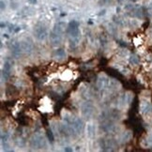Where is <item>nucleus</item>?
I'll return each mask as SVG.
<instances>
[{"label": "nucleus", "instance_id": "23", "mask_svg": "<svg viewBox=\"0 0 152 152\" xmlns=\"http://www.w3.org/2000/svg\"><path fill=\"white\" fill-rule=\"evenodd\" d=\"M103 14H105V10L101 11V13H100V15H103Z\"/></svg>", "mask_w": 152, "mask_h": 152}, {"label": "nucleus", "instance_id": "20", "mask_svg": "<svg viewBox=\"0 0 152 152\" xmlns=\"http://www.w3.org/2000/svg\"><path fill=\"white\" fill-rule=\"evenodd\" d=\"M0 4H1V10L3 11L4 10H5L6 5H5V4H4V1H2V0H1V2H0Z\"/></svg>", "mask_w": 152, "mask_h": 152}, {"label": "nucleus", "instance_id": "11", "mask_svg": "<svg viewBox=\"0 0 152 152\" xmlns=\"http://www.w3.org/2000/svg\"><path fill=\"white\" fill-rule=\"evenodd\" d=\"M65 26H66L65 23L59 22V23H58V24L55 25V27H54V29H53V31L58 33V34H62L64 29H65Z\"/></svg>", "mask_w": 152, "mask_h": 152}, {"label": "nucleus", "instance_id": "17", "mask_svg": "<svg viewBox=\"0 0 152 152\" xmlns=\"http://www.w3.org/2000/svg\"><path fill=\"white\" fill-rule=\"evenodd\" d=\"M131 132H126V134H124V139H126L125 141H129V140L131 139Z\"/></svg>", "mask_w": 152, "mask_h": 152}, {"label": "nucleus", "instance_id": "12", "mask_svg": "<svg viewBox=\"0 0 152 152\" xmlns=\"http://www.w3.org/2000/svg\"><path fill=\"white\" fill-rule=\"evenodd\" d=\"M86 131H87V136L90 138H92L95 136V132H96V129L93 126L92 124H88L86 128Z\"/></svg>", "mask_w": 152, "mask_h": 152}, {"label": "nucleus", "instance_id": "3", "mask_svg": "<svg viewBox=\"0 0 152 152\" xmlns=\"http://www.w3.org/2000/svg\"><path fill=\"white\" fill-rule=\"evenodd\" d=\"M34 33H35V36L37 39L40 40H45V38L47 37V30L42 25L37 26V27L34 29Z\"/></svg>", "mask_w": 152, "mask_h": 152}, {"label": "nucleus", "instance_id": "25", "mask_svg": "<svg viewBox=\"0 0 152 152\" xmlns=\"http://www.w3.org/2000/svg\"><path fill=\"white\" fill-rule=\"evenodd\" d=\"M131 1H132V2H137L138 0H131Z\"/></svg>", "mask_w": 152, "mask_h": 152}, {"label": "nucleus", "instance_id": "10", "mask_svg": "<svg viewBox=\"0 0 152 152\" xmlns=\"http://www.w3.org/2000/svg\"><path fill=\"white\" fill-rule=\"evenodd\" d=\"M151 109V105L149 101H143L141 105H140V111H141L142 114H147Z\"/></svg>", "mask_w": 152, "mask_h": 152}, {"label": "nucleus", "instance_id": "14", "mask_svg": "<svg viewBox=\"0 0 152 152\" xmlns=\"http://www.w3.org/2000/svg\"><path fill=\"white\" fill-rule=\"evenodd\" d=\"M22 49L23 50H25V52H31L32 46L28 42H23L22 43Z\"/></svg>", "mask_w": 152, "mask_h": 152}, {"label": "nucleus", "instance_id": "6", "mask_svg": "<svg viewBox=\"0 0 152 152\" xmlns=\"http://www.w3.org/2000/svg\"><path fill=\"white\" fill-rule=\"evenodd\" d=\"M61 34H58L54 31L50 33V40L54 46H58L61 42Z\"/></svg>", "mask_w": 152, "mask_h": 152}, {"label": "nucleus", "instance_id": "4", "mask_svg": "<svg viewBox=\"0 0 152 152\" xmlns=\"http://www.w3.org/2000/svg\"><path fill=\"white\" fill-rule=\"evenodd\" d=\"M10 71H11V63L10 60H7V61L4 62L2 70V78L5 80L9 79V77L10 76Z\"/></svg>", "mask_w": 152, "mask_h": 152}, {"label": "nucleus", "instance_id": "1", "mask_svg": "<svg viewBox=\"0 0 152 152\" xmlns=\"http://www.w3.org/2000/svg\"><path fill=\"white\" fill-rule=\"evenodd\" d=\"M79 23L77 21H71L68 25V34L70 35L71 40H80V30H79Z\"/></svg>", "mask_w": 152, "mask_h": 152}, {"label": "nucleus", "instance_id": "15", "mask_svg": "<svg viewBox=\"0 0 152 152\" xmlns=\"http://www.w3.org/2000/svg\"><path fill=\"white\" fill-rule=\"evenodd\" d=\"M130 63L132 64V65H137L139 63V58L137 55H132L131 58H130Z\"/></svg>", "mask_w": 152, "mask_h": 152}, {"label": "nucleus", "instance_id": "21", "mask_svg": "<svg viewBox=\"0 0 152 152\" xmlns=\"http://www.w3.org/2000/svg\"><path fill=\"white\" fill-rule=\"evenodd\" d=\"M27 1H28L30 4H32V5H35V4L37 3V0H27Z\"/></svg>", "mask_w": 152, "mask_h": 152}, {"label": "nucleus", "instance_id": "13", "mask_svg": "<svg viewBox=\"0 0 152 152\" xmlns=\"http://www.w3.org/2000/svg\"><path fill=\"white\" fill-rule=\"evenodd\" d=\"M55 54L56 58H60V59H62V58H64L66 56V52H65V50H64V49H61V48L56 49Z\"/></svg>", "mask_w": 152, "mask_h": 152}, {"label": "nucleus", "instance_id": "22", "mask_svg": "<svg viewBox=\"0 0 152 152\" xmlns=\"http://www.w3.org/2000/svg\"><path fill=\"white\" fill-rule=\"evenodd\" d=\"M3 37H5V38H7V39H9V35H8V34H3Z\"/></svg>", "mask_w": 152, "mask_h": 152}, {"label": "nucleus", "instance_id": "2", "mask_svg": "<svg viewBox=\"0 0 152 152\" xmlns=\"http://www.w3.org/2000/svg\"><path fill=\"white\" fill-rule=\"evenodd\" d=\"M31 146L36 149H41L43 146H45V140L42 135H35L31 140Z\"/></svg>", "mask_w": 152, "mask_h": 152}, {"label": "nucleus", "instance_id": "16", "mask_svg": "<svg viewBox=\"0 0 152 152\" xmlns=\"http://www.w3.org/2000/svg\"><path fill=\"white\" fill-rule=\"evenodd\" d=\"M47 136H48V139L50 140V142H54L55 141V136H54V134H53V131L51 130H48L47 131Z\"/></svg>", "mask_w": 152, "mask_h": 152}, {"label": "nucleus", "instance_id": "7", "mask_svg": "<svg viewBox=\"0 0 152 152\" xmlns=\"http://www.w3.org/2000/svg\"><path fill=\"white\" fill-rule=\"evenodd\" d=\"M84 121L80 118H76L74 119L73 123V128L74 129V131L77 132V134H82V131L84 130Z\"/></svg>", "mask_w": 152, "mask_h": 152}, {"label": "nucleus", "instance_id": "8", "mask_svg": "<svg viewBox=\"0 0 152 152\" xmlns=\"http://www.w3.org/2000/svg\"><path fill=\"white\" fill-rule=\"evenodd\" d=\"M97 86L100 89H104L109 86V80L106 76H100L98 79Z\"/></svg>", "mask_w": 152, "mask_h": 152}, {"label": "nucleus", "instance_id": "24", "mask_svg": "<svg viewBox=\"0 0 152 152\" xmlns=\"http://www.w3.org/2000/svg\"><path fill=\"white\" fill-rule=\"evenodd\" d=\"M117 1H118L119 3H122V2H123V0H117Z\"/></svg>", "mask_w": 152, "mask_h": 152}, {"label": "nucleus", "instance_id": "9", "mask_svg": "<svg viewBox=\"0 0 152 152\" xmlns=\"http://www.w3.org/2000/svg\"><path fill=\"white\" fill-rule=\"evenodd\" d=\"M10 49H11V53H12V55L15 56V58H18L19 55L21 54V51H22V48L20 47V44L16 41H13V42H11L10 44Z\"/></svg>", "mask_w": 152, "mask_h": 152}, {"label": "nucleus", "instance_id": "19", "mask_svg": "<svg viewBox=\"0 0 152 152\" xmlns=\"http://www.w3.org/2000/svg\"><path fill=\"white\" fill-rule=\"evenodd\" d=\"M64 151H66V152H73V149H71V147H65V149H64Z\"/></svg>", "mask_w": 152, "mask_h": 152}, {"label": "nucleus", "instance_id": "18", "mask_svg": "<svg viewBox=\"0 0 152 152\" xmlns=\"http://www.w3.org/2000/svg\"><path fill=\"white\" fill-rule=\"evenodd\" d=\"M1 140H2V142H4V141H7L8 140V134H1Z\"/></svg>", "mask_w": 152, "mask_h": 152}, {"label": "nucleus", "instance_id": "5", "mask_svg": "<svg viewBox=\"0 0 152 152\" xmlns=\"http://www.w3.org/2000/svg\"><path fill=\"white\" fill-rule=\"evenodd\" d=\"M82 115L84 116L87 117V118H89V117L91 116V115L93 114V106L92 104L90 103H85L83 106H82Z\"/></svg>", "mask_w": 152, "mask_h": 152}]
</instances>
